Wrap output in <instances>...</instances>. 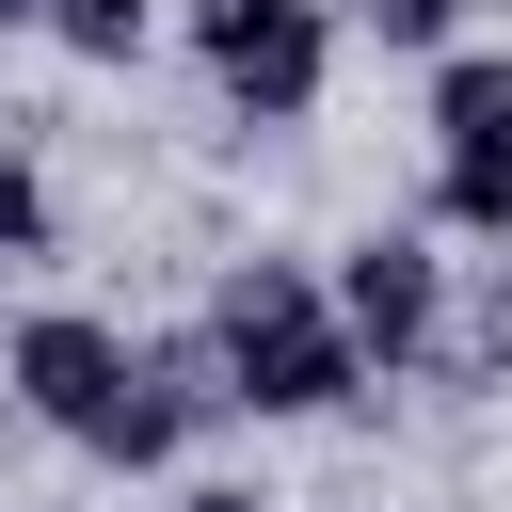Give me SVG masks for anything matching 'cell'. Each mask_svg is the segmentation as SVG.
Here are the masks:
<instances>
[{"mask_svg":"<svg viewBox=\"0 0 512 512\" xmlns=\"http://www.w3.org/2000/svg\"><path fill=\"white\" fill-rule=\"evenodd\" d=\"M432 224L512 256V48H432Z\"/></svg>","mask_w":512,"mask_h":512,"instance_id":"cell-2","label":"cell"},{"mask_svg":"<svg viewBox=\"0 0 512 512\" xmlns=\"http://www.w3.org/2000/svg\"><path fill=\"white\" fill-rule=\"evenodd\" d=\"M448 384H512V256L480 272V304H448V352H432Z\"/></svg>","mask_w":512,"mask_h":512,"instance_id":"cell-6","label":"cell"},{"mask_svg":"<svg viewBox=\"0 0 512 512\" xmlns=\"http://www.w3.org/2000/svg\"><path fill=\"white\" fill-rule=\"evenodd\" d=\"M16 32H48V0H0V48H16Z\"/></svg>","mask_w":512,"mask_h":512,"instance_id":"cell-9","label":"cell"},{"mask_svg":"<svg viewBox=\"0 0 512 512\" xmlns=\"http://www.w3.org/2000/svg\"><path fill=\"white\" fill-rule=\"evenodd\" d=\"M48 48L112 80V64H144V48H160V0H48Z\"/></svg>","mask_w":512,"mask_h":512,"instance_id":"cell-5","label":"cell"},{"mask_svg":"<svg viewBox=\"0 0 512 512\" xmlns=\"http://www.w3.org/2000/svg\"><path fill=\"white\" fill-rule=\"evenodd\" d=\"M336 32H352L336 0H272V16L208 64V80H224V112H240V128H304V112H320V80H336Z\"/></svg>","mask_w":512,"mask_h":512,"instance_id":"cell-4","label":"cell"},{"mask_svg":"<svg viewBox=\"0 0 512 512\" xmlns=\"http://www.w3.org/2000/svg\"><path fill=\"white\" fill-rule=\"evenodd\" d=\"M464 16H512V0H464Z\"/></svg>","mask_w":512,"mask_h":512,"instance_id":"cell-10","label":"cell"},{"mask_svg":"<svg viewBox=\"0 0 512 512\" xmlns=\"http://www.w3.org/2000/svg\"><path fill=\"white\" fill-rule=\"evenodd\" d=\"M336 16H352L368 48H400V64H432V48L464 32V0H336Z\"/></svg>","mask_w":512,"mask_h":512,"instance_id":"cell-7","label":"cell"},{"mask_svg":"<svg viewBox=\"0 0 512 512\" xmlns=\"http://www.w3.org/2000/svg\"><path fill=\"white\" fill-rule=\"evenodd\" d=\"M208 352H224V400L256 432H304V416H352L368 400V352H352L320 256H240L208 288Z\"/></svg>","mask_w":512,"mask_h":512,"instance_id":"cell-1","label":"cell"},{"mask_svg":"<svg viewBox=\"0 0 512 512\" xmlns=\"http://www.w3.org/2000/svg\"><path fill=\"white\" fill-rule=\"evenodd\" d=\"M320 272H336V320H352L368 384H416V368L448 352V256H432L416 224H368V240H336Z\"/></svg>","mask_w":512,"mask_h":512,"instance_id":"cell-3","label":"cell"},{"mask_svg":"<svg viewBox=\"0 0 512 512\" xmlns=\"http://www.w3.org/2000/svg\"><path fill=\"white\" fill-rule=\"evenodd\" d=\"M16 256H48V160L32 144H0V272Z\"/></svg>","mask_w":512,"mask_h":512,"instance_id":"cell-8","label":"cell"}]
</instances>
